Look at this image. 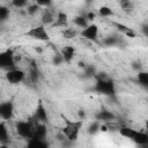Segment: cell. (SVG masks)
<instances>
[{"label":"cell","mask_w":148,"mask_h":148,"mask_svg":"<svg viewBox=\"0 0 148 148\" xmlns=\"http://www.w3.org/2000/svg\"><path fill=\"white\" fill-rule=\"evenodd\" d=\"M65 125L64 127L61 128V132L65 134V136L74 142L79 139V134H80V131L83 126V119H80V120H69V119H66L64 120Z\"/></svg>","instance_id":"obj_1"},{"label":"cell","mask_w":148,"mask_h":148,"mask_svg":"<svg viewBox=\"0 0 148 148\" xmlns=\"http://www.w3.org/2000/svg\"><path fill=\"white\" fill-rule=\"evenodd\" d=\"M95 79V84H94V91L108 97L114 96L116 95V84L114 82L110 79H98V77H94Z\"/></svg>","instance_id":"obj_2"},{"label":"cell","mask_w":148,"mask_h":148,"mask_svg":"<svg viewBox=\"0 0 148 148\" xmlns=\"http://www.w3.org/2000/svg\"><path fill=\"white\" fill-rule=\"evenodd\" d=\"M36 124L37 123L35 120H18L15 124L16 133L18 134L20 138L29 140L32 138V135L35 133Z\"/></svg>","instance_id":"obj_3"},{"label":"cell","mask_w":148,"mask_h":148,"mask_svg":"<svg viewBox=\"0 0 148 148\" xmlns=\"http://www.w3.org/2000/svg\"><path fill=\"white\" fill-rule=\"evenodd\" d=\"M45 27L46 25H44V24L32 27L25 32V35L28 37H30L32 39H36V40H39V42H49L50 40V35H49Z\"/></svg>","instance_id":"obj_4"},{"label":"cell","mask_w":148,"mask_h":148,"mask_svg":"<svg viewBox=\"0 0 148 148\" xmlns=\"http://www.w3.org/2000/svg\"><path fill=\"white\" fill-rule=\"evenodd\" d=\"M16 60H15V53L12 49H7L0 53V67L5 71L12 69L15 66Z\"/></svg>","instance_id":"obj_5"},{"label":"cell","mask_w":148,"mask_h":148,"mask_svg":"<svg viewBox=\"0 0 148 148\" xmlns=\"http://www.w3.org/2000/svg\"><path fill=\"white\" fill-rule=\"evenodd\" d=\"M5 76H6V80H7L8 83H10V84H18V83H21V82L24 81L25 73H24L23 69L17 68V67H14L12 69L6 71Z\"/></svg>","instance_id":"obj_6"},{"label":"cell","mask_w":148,"mask_h":148,"mask_svg":"<svg viewBox=\"0 0 148 148\" xmlns=\"http://www.w3.org/2000/svg\"><path fill=\"white\" fill-rule=\"evenodd\" d=\"M98 32H99V29H98V25L95 24V23H89L86 28H83L81 31H80V35L83 39L86 40H89V42H96L98 39Z\"/></svg>","instance_id":"obj_7"},{"label":"cell","mask_w":148,"mask_h":148,"mask_svg":"<svg viewBox=\"0 0 148 148\" xmlns=\"http://www.w3.org/2000/svg\"><path fill=\"white\" fill-rule=\"evenodd\" d=\"M14 116V103L12 101H6L0 104V117L2 120L8 121Z\"/></svg>","instance_id":"obj_8"},{"label":"cell","mask_w":148,"mask_h":148,"mask_svg":"<svg viewBox=\"0 0 148 148\" xmlns=\"http://www.w3.org/2000/svg\"><path fill=\"white\" fill-rule=\"evenodd\" d=\"M34 119H35L36 123H44V124L47 123V119H49V117H47V111H46V109H45V106H44V104H43L42 102L38 103L37 108H36V110H35Z\"/></svg>","instance_id":"obj_9"},{"label":"cell","mask_w":148,"mask_h":148,"mask_svg":"<svg viewBox=\"0 0 148 148\" xmlns=\"http://www.w3.org/2000/svg\"><path fill=\"white\" fill-rule=\"evenodd\" d=\"M95 118L96 120L98 121H103V123H111L113 120H116V114L109 110H105V109H102L101 111H98L96 114H95Z\"/></svg>","instance_id":"obj_10"},{"label":"cell","mask_w":148,"mask_h":148,"mask_svg":"<svg viewBox=\"0 0 148 148\" xmlns=\"http://www.w3.org/2000/svg\"><path fill=\"white\" fill-rule=\"evenodd\" d=\"M102 43L105 45V46H118V45H121L124 44V39L121 37V34H113V35H110L108 37H105Z\"/></svg>","instance_id":"obj_11"},{"label":"cell","mask_w":148,"mask_h":148,"mask_svg":"<svg viewBox=\"0 0 148 148\" xmlns=\"http://www.w3.org/2000/svg\"><path fill=\"white\" fill-rule=\"evenodd\" d=\"M52 27L53 28H56V27L57 28H62V29L67 28L68 27V16H67V14L64 13V12H58L57 15H56V21L52 24Z\"/></svg>","instance_id":"obj_12"},{"label":"cell","mask_w":148,"mask_h":148,"mask_svg":"<svg viewBox=\"0 0 148 148\" xmlns=\"http://www.w3.org/2000/svg\"><path fill=\"white\" fill-rule=\"evenodd\" d=\"M60 53L65 60V62L69 64L72 62V60L74 59V56H75V47L72 46V45H65L61 47L60 50Z\"/></svg>","instance_id":"obj_13"},{"label":"cell","mask_w":148,"mask_h":148,"mask_svg":"<svg viewBox=\"0 0 148 148\" xmlns=\"http://www.w3.org/2000/svg\"><path fill=\"white\" fill-rule=\"evenodd\" d=\"M40 21H42V24H44V25H52L56 21V16L50 8H45L42 12Z\"/></svg>","instance_id":"obj_14"},{"label":"cell","mask_w":148,"mask_h":148,"mask_svg":"<svg viewBox=\"0 0 148 148\" xmlns=\"http://www.w3.org/2000/svg\"><path fill=\"white\" fill-rule=\"evenodd\" d=\"M132 141L138 146L147 147L148 146V132L147 131H139Z\"/></svg>","instance_id":"obj_15"},{"label":"cell","mask_w":148,"mask_h":148,"mask_svg":"<svg viewBox=\"0 0 148 148\" xmlns=\"http://www.w3.org/2000/svg\"><path fill=\"white\" fill-rule=\"evenodd\" d=\"M138 132H139L138 130L132 128L130 126H121V127H119V134L123 138H126V139H130V140H133V138L136 135Z\"/></svg>","instance_id":"obj_16"},{"label":"cell","mask_w":148,"mask_h":148,"mask_svg":"<svg viewBox=\"0 0 148 148\" xmlns=\"http://www.w3.org/2000/svg\"><path fill=\"white\" fill-rule=\"evenodd\" d=\"M28 147L30 148H46L47 142L45 139H38V138H31L28 140Z\"/></svg>","instance_id":"obj_17"},{"label":"cell","mask_w":148,"mask_h":148,"mask_svg":"<svg viewBox=\"0 0 148 148\" xmlns=\"http://www.w3.org/2000/svg\"><path fill=\"white\" fill-rule=\"evenodd\" d=\"M9 140V133H8V128L6 126V121L2 120L0 123V143L3 145L6 142H8Z\"/></svg>","instance_id":"obj_18"},{"label":"cell","mask_w":148,"mask_h":148,"mask_svg":"<svg viewBox=\"0 0 148 148\" xmlns=\"http://www.w3.org/2000/svg\"><path fill=\"white\" fill-rule=\"evenodd\" d=\"M73 23H74L76 27L83 29V28H86V27L89 24V21H88V20L86 18V16L82 14V15H77V16H75V17L73 18Z\"/></svg>","instance_id":"obj_19"},{"label":"cell","mask_w":148,"mask_h":148,"mask_svg":"<svg viewBox=\"0 0 148 148\" xmlns=\"http://www.w3.org/2000/svg\"><path fill=\"white\" fill-rule=\"evenodd\" d=\"M138 82L140 83V86H142L143 88L148 89V72L145 71H140L138 72Z\"/></svg>","instance_id":"obj_20"},{"label":"cell","mask_w":148,"mask_h":148,"mask_svg":"<svg viewBox=\"0 0 148 148\" xmlns=\"http://www.w3.org/2000/svg\"><path fill=\"white\" fill-rule=\"evenodd\" d=\"M97 14H98L101 17H111V16L114 15L113 10H112L109 6H101V7L98 8Z\"/></svg>","instance_id":"obj_21"},{"label":"cell","mask_w":148,"mask_h":148,"mask_svg":"<svg viewBox=\"0 0 148 148\" xmlns=\"http://www.w3.org/2000/svg\"><path fill=\"white\" fill-rule=\"evenodd\" d=\"M61 35H62V37H64L65 39H72V38H74V37H76L77 31H76L75 29H73V28L67 27V28H65V29L62 30Z\"/></svg>","instance_id":"obj_22"},{"label":"cell","mask_w":148,"mask_h":148,"mask_svg":"<svg viewBox=\"0 0 148 148\" xmlns=\"http://www.w3.org/2000/svg\"><path fill=\"white\" fill-rule=\"evenodd\" d=\"M119 5H120L121 9L126 13H131L134 9V5L131 0H119Z\"/></svg>","instance_id":"obj_23"},{"label":"cell","mask_w":148,"mask_h":148,"mask_svg":"<svg viewBox=\"0 0 148 148\" xmlns=\"http://www.w3.org/2000/svg\"><path fill=\"white\" fill-rule=\"evenodd\" d=\"M40 8H42V7H40L39 5H37L36 2H34V3L28 5L27 8H25V10H27V14H28V15L34 16V15H36V14L40 10Z\"/></svg>","instance_id":"obj_24"},{"label":"cell","mask_w":148,"mask_h":148,"mask_svg":"<svg viewBox=\"0 0 148 148\" xmlns=\"http://www.w3.org/2000/svg\"><path fill=\"white\" fill-rule=\"evenodd\" d=\"M96 73H97V71H96L95 66H92V65H87L83 68V74L86 77H94L96 75Z\"/></svg>","instance_id":"obj_25"},{"label":"cell","mask_w":148,"mask_h":148,"mask_svg":"<svg viewBox=\"0 0 148 148\" xmlns=\"http://www.w3.org/2000/svg\"><path fill=\"white\" fill-rule=\"evenodd\" d=\"M10 3L13 7L21 9V8H27V6L29 5V0H12Z\"/></svg>","instance_id":"obj_26"},{"label":"cell","mask_w":148,"mask_h":148,"mask_svg":"<svg viewBox=\"0 0 148 148\" xmlns=\"http://www.w3.org/2000/svg\"><path fill=\"white\" fill-rule=\"evenodd\" d=\"M99 127H101V124H99V121L98 120H95L94 123H91L89 126H88V133L89 134H96L98 131H99Z\"/></svg>","instance_id":"obj_27"},{"label":"cell","mask_w":148,"mask_h":148,"mask_svg":"<svg viewBox=\"0 0 148 148\" xmlns=\"http://www.w3.org/2000/svg\"><path fill=\"white\" fill-rule=\"evenodd\" d=\"M8 17H9V9L6 6H1L0 7V20H1V22H5Z\"/></svg>","instance_id":"obj_28"},{"label":"cell","mask_w":148,"mask_h":148,"mask_svg":"<svg viewBox=\"0 0 148 148\" xmlns=\"http://www.w3.org/2000/svg\"><path fill=\"white\" fill-rule=\"evenodd\" d=\"M62 62H65V60H64L61 53H56V54L52 57V64H53L54 66H60Z\"/></svg>","instance_id":"obj_29"},{"label":"cell","mask_w":148,"mask_h":148,"mask_svg":"<svg viewBox=\"0 0 148 148\" xmlns=\"http://www.w3.org/2000/svg\"><path fill=\"white\" fill-rule=\"evenodd\" d=\"M35 2H36L37 5H39L40 7H44V8H49V7L52 5L53 0H35Z\"/></svg>","instance_id":"obj_30"},{"label":"cell","mask_w":148,"mask_h":148,"mask_svg":"<svg viewBox=\"0 0 148 148\" xmlns=\"http://www.w3.org/2000/svg\"><path fill=\"white\" fill-rule=\"evenodd\" d=\"M131 67H132L134 71H136V72L142 71V65H141V61H140V60H134V61H132Z\"/></svg>","instance_id":"obj_31"},{"label":"cell","mask_w":148,"mask_h":148,"mask_svg":"<svg viewBox=\"0 0 148 148\" xmlns=\"http://www.w3.org/2000/svg\"><path fill=\"white\" fill-rule=\"evenodd\" d=\"M84 16H86V18L89 21V22H92L95 18H96V16L98 15V14H96L95 12H92V10H89V12H87L86 14H83Z\"/></svg>","instance_id":"obj_32"},{"label":"cell","mask_w":148,"mask_h":148,"mask_svg":"<svg viewBox=\"0 0 148 148\" xmlns=\"http://www.w3.org/2000/svg\"><path fill=\"white\" fill-rule=\"evenodd\" d=\"M141 31H142V34H143L146 37H148V22H146L145 24H142Z\"/></svg>","instance_id":"obj_33"},{"label":"cell","mask_w":148,"mask_h":148,"mask_svg":"<svg viewBox=\"0 0 148 148\" xmlns=\"http://www.w3.org/2000/svg\"><path fill=\"white\" fill-rule=\"evenodd\" d=\"M79 116H80V119H84L86 118V113H84V111L83 110H79Z\"/></svg>","instance_id":"obj_34"},{"label":"cell","mask_w":148,"mask_h":148,"mask_svg":"<svg viewBox=\"0 0 148 148\" xmlns=\"http://www.w3.org/2000/svg\"><path fill=\"white\" fill-rule=\"evenodd\" d=\"M86 66H87V65H86L84 62H82V61H80V62H79V67H80V68H84Z\"/></svg>","instance_id":"obj_35"},{"label":"cell","mask_w":148,"mask_h":148,"mask_svg":"<svg viewBox=\"0 0 148 148\" xmlns=\"http://www.w3.org/2000/svg\"><path fill=\"white\" fill-rule=\"evenodd\" d=\"M35 50H36V52H38V53H42V52H43V50H42L40 47H36Z\"/></svg>","instance_id":"obj_36"},{"label":"cell","mask_w":148,"mask_h":148,"mask_svg":"<svg viewBox=\"0 0 148 148\" xmlns=\"http://www.w3.org/2000/svg\"><path fill=\"white\" fill-rule=\"evenodd\" d=\"M66 1H74V0H66Z\"/></svg>","instance_id":"obj_37"}]
</instances>
